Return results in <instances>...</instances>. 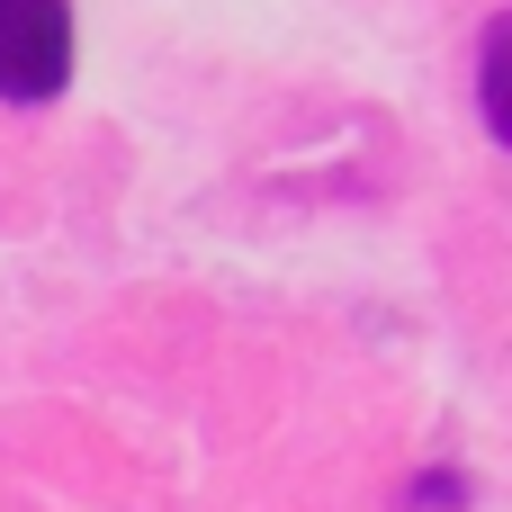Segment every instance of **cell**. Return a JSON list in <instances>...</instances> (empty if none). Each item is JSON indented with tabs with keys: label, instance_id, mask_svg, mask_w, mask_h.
Listing matches in <instances>:
<instances>
[{
	"label": "cell",
	"instance_id": "3957f363",
	"mask_svg": "<svg viewBox=\"0 0 512 512\" xmlns=\"http://www.w3.org/2000/svg\"><path fill=\"white\" fill-rule=\"evenodd\" d=\"M414 512H432V504H468V477H414V495H405Z\"/></svg>",
	"mask_w": 512,
	"mask_h": 512
},
{
	"label": "cell",
	"instance_id": "7a4b0ae2",
	"mask_svg": "<svg viewBox=\"0 0 512 512\" xmlns=\"http://www.w3.org/2000/svg\"><path fill=\"white\" fill-rule=\"evenodd\" d=\"M504 54H512V18H486V36H477V117H486V135L512 144V117H504Z\"/></svg>",
	"mask_w": 512,
	"mask_h": 512
},
{
	"label": "cell",
	"instance_id": "6da1fadb",
	"mask_svg": "<svg viewBox=\"0 0 512 512\" xmlns=\"http://www.w3.org/2000/svg\"><path fill=\"white\" fill-rule=\"evenodd\" d=\"M72 81V0H0V99H54Z\"/></svg>",
	"mask_w": 512,
	"mask_h": 512
}]
</instances>
